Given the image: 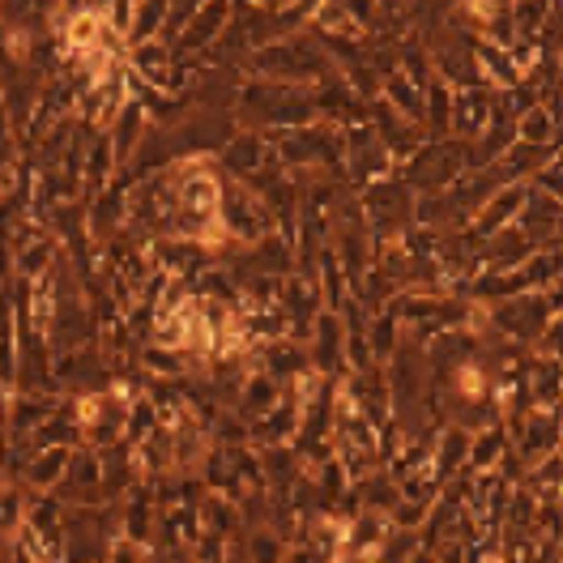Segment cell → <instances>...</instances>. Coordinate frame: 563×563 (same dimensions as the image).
I'll return each mask as SVG.
<instances>
[{"label": "cell", "mask_w": 563, "mask_h": 563, "mask_svg": "<svg viewBox=\"0 0 563 563\" xmlns=\"http://www.w3.org/2000/svg\"><path fill=\"white\" fill-rule=\"evenodd\" d=\"M218 163L240 179V184H247L252 176H261L265 167H274V163H278V154L265 145V137H261L256 129H247V133H235V137L218 150Z\"/></svg>", "instance_id": "cell-1"}, {"label": "cell", "mask_w": 563, "mask_h": 563, "mask_svg": "<svg viewBox=\"0 0 563 563\" xmlns=\"http://www.w3.org/2000/svg\"><path fill=\"white\" fill-rule=\"evenodd\" d=\"M18 461H22L18 474H22V487H26V492L56 495L60 483H65V474H69L73 449L69 444H60V449H35V453H26V457H18Z\"/></svg>", "instance_id": "cell-2"}, {"label": "cell", "mask_w": 563, "mask_h": 563, "mask_svg": "<svg viewBox=\"0 0 563 563\" xmlns=\"http://www.w3.org/2000/svg\"><path fill=\"white\" fill-rule=\"evenodd\" d=\"M495 120V95L487 90H453V120H449V137L470 145L487 124Z\"/></svg>", "instance_id": "cell-3"}, {"label": "cell", "mask_w": 563, "mask_h": 563, "mask_svg": "<svg viewBox=\"0 0 563 563\" xmlns=\"http://www.w3.org/2000/svg\"><path fill=\"white\" fill-rule=\"evenodd\" d=\"M227 22H231V4H197L192 22L184 26V35H179V43L172 52L176 56H201V52H210L213 43L222 38V31H227Z\"/></svg>", "instance_id": "cell-4"}, {"label": "cell", "mask_w": 563, "mask_h": 563, "mask_svg": "<svg viewBox=\"0 0 563 563\" xmlns=\"http://www.w3.org/2000/svg\"><path fill=\"white\" fill-rule=\"evenodd\" d=\"M282 397H286L282 380H274L269 372H247L240 393H235V410H240V419L244 422H256V419H265Z\"/></svg>", "instance_id": "cell-5"}, {"label": "cell", "mask_w": 563, "mask_h": 563, "mask_svg": "<svg viewBox=\"0 0 563 563\" xmlns=\"http://www.w3.org/2000/svg\"><path fill=\"white\" fill-rule=\"evenodd\" d=\"M504 457H508V427L504 422H487V427H474L470 431V453H465V470L470 474L499 470Z\"/></svg>", "instance_id": "cell-6"}, {"label": "cell", "mask_w": 563, "mask_h": 563, "mask_svg": "<svg viewBox=\"0 0 563 563\" xmlns=\"http://www.w3.org/2000/svg\"><path fill=\"white\" fill-rule=\"evenodd\" d=\"M560 133V90H551L538 107L517 115V141L521 145H555Z\"/></svg>", "instance_id": "cell-7"}, {"label": "cell", "mask_w": 563, "mask_h": 563, "mask_svg": "<svg viewBox=\"0 0 563 563\" xmlns=\"http://www.w3.org/2000/svg\"><path fill=\"white\" fill-rule=\"evenodd\" d=\"M99 35H103V13H99V4H81V9H73L69 26H65V35H60V47H65V52H90V47H99Z\"/></svg>", "instance_id": "cell-8"}, {"label": "cell", "mask_w": 563, "mask_h": 563, "mask_svg": "<svg viewBox=\"0 0 563 563\" xmlns=\"http://www.w3.org/2000/svg\"><path fill=\"white\" fill-rule=\"evenodd\" d=\"M453 393L465 406H483L487 393H492V372L478 358H461L457 367H453Z\"/></svg>", "instance_id": "cell-9"}, {"label": "cell", "mask_w": 563, "mask_h": 563, "mask_svg": "<svg viewBox=\"0 0 563 563\" xmlns=\"http://www.w3.org/2000/svg\"><path fill=\"white\" fill-rule=\"evenodd\" d=\"M163 18H167V4L158 0H133V26H129V52L141 43H158L163 31Z\"/></svg>", "instance_id": "cell-10"}, {"label": "cell", "mask_w": 563, "mask_h": 563, "mask_svg": "<svg viewBox=\"0 0 563 563\" xmlns=\"http://www.w3.org/2000/svg\"><path fill=\"white\" fill-rule=\"evenodd\" d=\"M286 560V542L269 526H256L244 542V563H282Z\"/></svg>", "instance_id": "cell-11"}, {"label": "cell", "mask_w": 563, "mask_h": 563, "mask_svg": "<svg viewBox=\"0 0 563 563\" xmlns=\"http://www.w3.org/2000/svg\"><path fill=\"white\" fill-rule=\"evenodd\" d=\"M154 560V547H145V542H133V538H111L107 542V555L103 563H150Z\"/></svg>", "instance_id": "cell-12"}]
</instances>
